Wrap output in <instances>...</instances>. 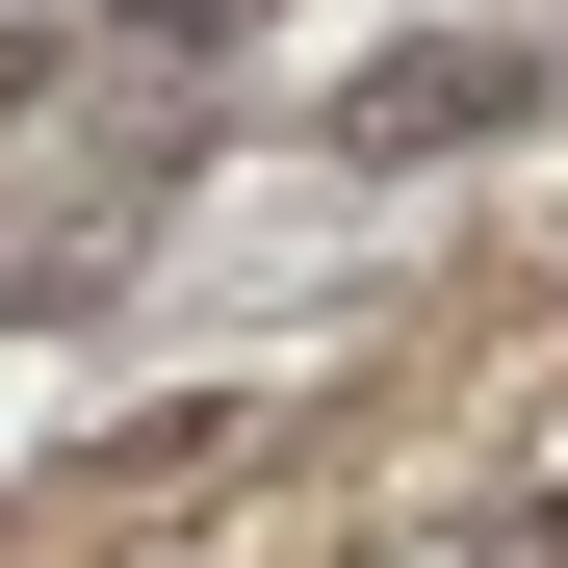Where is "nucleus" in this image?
Returning a JSON list of instances; mask_svg holds the SVG:
<instances>
[{
  "mask_svg": "<svg viewBox=\"0 0 568 568\" xmlns=\"http://www.w3.org/2000/svg\"><path fill=\"white\" fill-rule=\"evenodd\" d=\"M517 78H542V52H388V78H362V155H439V130H491Z\"/></svg>",
  "mask_w": 568,
  "mask_h": 568,
  "instance_id": "nucleus-1",
  "label": "nucleus"
}]
</instances>
